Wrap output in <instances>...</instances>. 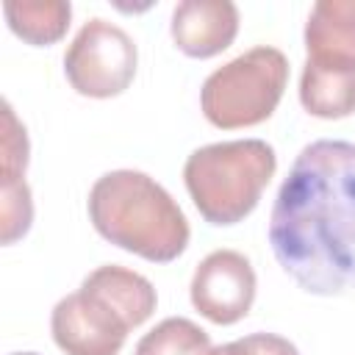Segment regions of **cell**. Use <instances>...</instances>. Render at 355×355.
<instances>
[{
    "instance_id": "6da1fadb",
    "label": "cell",
    "mask_w": 355,
    "mask_h": 355,
    "mask_svg": "<svg viewBox=\"0 0 355 355\" xmlns=\"http://www.w3.org/2000/svg\"><path fill=\"white\" fill-rule=\"evenodd\" d=\"M269 247L308 294L355 291V144L319 139L300 150L272 205Z\"/></svg>"
},
{
    "instance_id": "7a4b0ae2",
    "label": "cell",
    "mask_w": 355,
    "mask_h": 355,
    "mask_svg": "<svg viewBox=\"0 0 355 355\" xmlns=\"http://www.w3.org/2000/svg\"><path fill=\"white\" fill-rule=\"evenodd\" d=\"M89 219L105 241L153 263L175 261L191 236L172 194L136 169H114L94 180Z\"/></svg>"
},
{
    "instance_id": "3957f363",
    "label": "cell",
    "mask_w": 355,
    "mask_h": 355,
    "mask_svg": "<svg viewBox=\"0 0 355 355\" xmlns=\"http://www.w3.org/2000/svg\"><path fill=\"white\" fill-rule=\"evenodd\" d=\"M277 169V155L263 139L216 141L194 150L183 166V183L211 225H236L250 216Z\"/></svg>"
},
{
    "instance_id": "277c9868",
    "label": "cell",
    "mask_w": 355,
    "mask_h": 355,
    "mask_svg": "<svg viewBox=\"0 0 355 355\" xmlns=\"http://www.w3.org/2000/svg\"><path fill=\"white\" fill-rule=\"evenodd\" d=\"M286 83V55L277 47H252L205 78L200 105L205 119L222 130L252 128L275 114Z\"/></svg>"
},
{
    "instance_id": "5b68a950",
    "label": "cell",
    "mask_w": 355,
    "mask_h": 355,
    "mask_svg": "<svg viewBox=\"0 0 355 355\" xmlns=\"http://www.w3.org/2000/svg\"><path fill=\"white\" fill-rule=\"evenodd\" d=\"M139 53L133 39L108 19H89L64 53L69 86L94 100L122 94L136 75Z\"/></svg>"
},
{
    "instance_id": "8992f818",
    "label": "cell",
    "mask_w": 355,
    "mask_h": 355,
    "mask_svg": "<svg viewBox=\"0 0 355 355\" xmlns=\"http://www.w3.org/2000/svg\"><path fill=\"white\" fill-rule=\"evenodd\" d=\"M53 341L67 355H119L130 333L128 322L97 294L78 288L50 313Z\"/></svg>"
},
{
    "instance_id": "52a82bcc",
    "label": "cell",
    "mask_w": 355,
    "mask_h": 355,
    "mask_svg": "<svg viewBox=\"0 0 355 355\" xmlns=\"http://www.w3.org/2000/svg\"><path fill=\"white\" fill-rule=\"evenodd\" d=\"M255 269L236 250H214L194 269L191 305L214 324H236L255 302Z\"/></svg>"
},
{
    "instance_id": "ba28073f",
    "label": "cell",
    "mask_w": 355,
    "mask_h": 355,
    "mask_svg": "<svg viewBox=\"0 0 355 355\" xmlns=\"http://www.w3.org/2000/svg\"><path fill=\"white\" fill-rule=\"evenodd\" d=\"M172 42L189 58L227 50L239 33V8L230 0H183L172 11Z\"/></svg>"
},
{
    "instance_id": "9c48e42d",
    "label": "cell",
    "mask_w": 355,
    "mask_h": 355,
    "mask_svg": "<svg viewBox=\"0 0 355 355\" xmlns=\"http://www.w3.org/2000/svg\"><path fill=\"white\" fill-rule=\"evenodd\" d=\"M300 103L319 119L355 114V61L308 55L300 78Z\"/></svg>"
},
{
    "instance_id": "30bf717a",
    "label": "cell",
    "mask_w": 355,
    "mask_h": 355,
    "mask_svg": "<svg viewBox=\"0 0 355 355\" xmlns=\"http://www.w3.org/2000/svg\"><path fill=\"white\" fill-rule=\"evenodd\" d=\"M80 288L105 300L128 322L130 330L144 324L153 316L155 302H158L155 288L144 275H139L133 269H125V266H116V263L97 266L92 275H86Z\"/></svg>"
},
{
    "instance_id": "8fae6325",
    "label": "cell",
    "mask_w": 355,
    "mask_h": 355,
    "mask_svg": "<svg viewBox=\"0 0 355 355\" xmlns=\"http://www.w3.org/2000/svg\"><path fill=\"white\" fill-rule=\"evenodd\" d=\"M305 50L316 58L355 61V0H319L305 22Z\"/></svg>"
},
{
    "instance_id": "7c38bea8",
    "label": "cell",
    "mask_w": 355,
    "mask_h": 355,
    "mask_svg": "<svg viewBox=\"0 0 355 355\" xmlns=\"http://www.w3.org/2000/svg\"><path fill=\"white\" fill-rule=\"evenodd\" d=\"M8 28L28 44L44 47L58 42L72 17V6L64 0H8L3 6Z\"/></svg>"
},
{
    "instance_id": "4fadbf2b",
    "label": "cell",
    "mask_w": 355,
    "mask_h": 355,
    "mask_svg": "<svg viewBox=\"0 0 355 355\" xmlns=\"http://www.w3.org/2000/svg\"><path fill=\"white\" fill-rule=\"evenodd\" d=\"M208 352H211L208 333L183 316H169L158 322L136 344V355H208Z\"/></svg>"
},
{
    "instance_id": "5bb4252c",
    "label": "cell",
    "mask_w": 355,
    "mask_h": 355,
    "mask_svg": "<svg viewBox=\"0 0 355 355\" xmlns=\"http://www.w3.org/2000/svg\"><path fill=\"white\" fill-rule=\"evenodd\" d=\"M0 214H3V244H14L31 230L33 200L22 178H0Z\"/></svg>"
},
{
    "instance_id": "9a60e30c",
    "label": "cell",
    "mask_w": 355,
    "mask_h": 355,
    "mask_svg": "<svg viewBox=\"0 0 355 355\" xmlns=\"http://www.w3.org/2000/svg\"><path fill=\"white\" fill-rule=\"evenodd\" d=\"M28 166V133L14 108L3 103V166L0 178H22Z\"/></svg>"
},
{
    "instance_id": "2e32d148",
    "label": "cell",
    "mask_w": 355,
    "mask_h": 355,
    "mask_svg": "<svg viewBox=\"0 0 355 355\" xmlns=\"http://www.w3.org/2000/svg\"><path fill=\"white\" fill-rule=\"evenodd\" d=\"M208 355H300V352L283 336H275V333H252V336H244L239 341L211 347Z\"/></svg>"
},
{
    "instance_id": "e0dca14e",
    "label": "cell",
    "mask_w": 355,
    "mask_h": 355,
    "mask_svg": "<svg viewBox=\"0 0 355 355\" xmlns=\"http://www.w3.org/2000/svg\"><path fill=\"white\" fill-rule=\"evenodd\" d=\"M14 355H36V352H14Z\"/></svg>"
}]
</instances>
